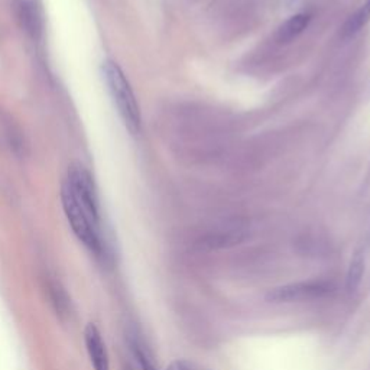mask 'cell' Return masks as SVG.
I'll return each instance as SVG.
<instances>
[{"label": "cell", "instance_id": "1", "mask_svg": "<svg viewBox=\"0 0 370 370\" xmlns=\"http://www.w3.org/2000/svg\"><path fill=\"white\" fill-rule=\"evenodd\" d=\"M61 201L65 217L79 241L97 256H105L106 243L100 223L97 191L84 166L76 165L70 168L62 183Z\"/></svg>", "mask_w": 370, "mask_h": 370}, {"label": "cell", "instance_id": "2", "mask_svg": "<svg viewBox=\"0 0 370 370\" xmlns=\"http://www.w3.org/2000/svg\"><path fill=\"white\" fill-rule=\"evenodd\" d=\"M103 77L126 129L132 134H138L142 126L141 110L125 73L115 61H106L103 62Z\"/></svg>", "mask_w": 370, "mask_h": 370}, {"label": "cell", "instance_id": "3", "mask_svg": "<svg viewBox=\"0 0 370 370\" xmlns=\"http://www.w3.org/2000/svg\"><path fill=\"white\" fill-rule=\"evenodd\" d=\"M334 291V285L327 279L302 281L295 284L282 285L267 292L266 299L274 304H292V302H304L327 296Z\"/></svg>", "mask_w": 370, "mask_h": 370}, {"label": "cell", "instance_id": "4", "mask_svg": "<svg viewBox=\"0 0 370 370\" xmlns=\"http://www.w3.org/2000/svg\"><path fill=\"white\" fill-rule=\"evenodd\" d=\"M84 343L88 359L94 370H110V360L102 333L94 323H88L84 328Z\"/></svg>", "mask_w": 370, "mask_h": 370}, {"label": "cell", "instance_id": "5", "mask_svg": "<svg viewBox=\"0 0 370 370\" xmlns=\"http://www.w3.org/2000/svg\"><path fill=\"white\" fill-rule=\"evenodd\" d=\"M48 292H50L51 304L55 310L57 317H59V320H62V321L70 320L71 314H73L71 299H70L69 294H67L65 288L61 285V282L57 279H51L48 282Z\"/></svg>", "mask_w": 370, "mask_h": 370}, {"label": "cell", "instance_id": "6", "mask_svg": "<svg viewBox=\"0 0 370 370\" xmlns=\"http://www.w3.org/2000/svg\"><path fill=\"white\" fill-rule=\"evenodd\" d=\"M311 22L310 13H298L289 18L278 30V40L281 42H291L304 32Z\"/></svg>", "mask_w": 370, "mask_h": 370}, {"label": "cell", "instance_id": "7", "mask_svg": "<svg viewBox=\"0 0 370 370\" xmlns=\"http://www.w3.org/2000/svg\"><path fill=\"white\" fill-rule=\"evenodd\" d=\"M364 277V258L360 252L354 253L347 269V275H346V288L349 294H354Z\"/></svg>", "mask_w": 370, "mask_h": 370}, {"label": "cell", "instance_id": "8", "mask_svg": "<svg viewBox=\"0 0 370 370\" xmlns=\"http://www.w3.org/2000/svg\"><path fill=\"white\" fill-rule=\"evenodd\" d=\"M16 6H18V19L21 21L22 26L28 32L33 33V35H37V33L41 30V25H40V16L37 11L33 9V5L26 2V0H21Z\"/></svg>", "mask_w": 370, "mask_h": 370}, {"label": "cell", "instance_id": "9", "mask_svg": "<svg viewBox=\"0 0 370 370\" xmlns=\"http://www.w3.org/2000/svg\"><path fill=\"white\" fill-rule=\"evenodd\" d=\"M370 22V0L362 5V8L349 18L343 28V37H353L354 33H357L366 23Z\"/></svg>", "mask_w": 370, "mask_h": 370}, {"label": "cell", "instance_id": "10", "mask_svg": "<svg viewBox=\"0 0 370 370\" xmlns=\"http://www.w3.org/2000/svg\"><path fill=\"white\" fill-rule=\"evenodd\" d=\"M130 346H132V352H133L134 357H137L142 370H158L149 352L146 350V347L142 345L141 340L130 339Z\"/></svg>", "mask_w": 370, "mask_h": 370}, {"label": "cell", "instance_id": "11", "mask_svg": "<svg viewBox=\"0 0 370 370\" xmlns=\"http://www.w3.org/2000/svg\"><path fill=\"white\" fill-rule=\"evenodd\" d=\"M165 370H192L185 362H174L168 366Z\"/></svg>", "mask_w": 370, "mask_h": 370}, {"label": "cell", "instance_id": "12", "mask_svg": "<svg viewBox=\"0 0 370 370\" xmlns=\"http://www.w3.org/2000/svg\"><path fill=\"white\" fill-rule=\"evenodd\" d=\"M123 370H133L130 366H125V369Z\"/></svg>", "mask_w": 370, "mask_h": 370}]
</instances>
